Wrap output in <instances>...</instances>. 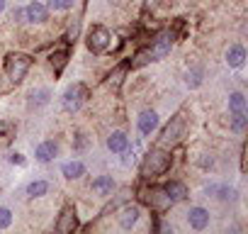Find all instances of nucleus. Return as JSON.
Here are the masks:
<instances>
[{"label": "nucleus", "instance_id": "obj_2", "mask_svg": "<svg viewBox=\"0 0 248 234\" xmlns=\"http://www.w3.org/2000/svg\"><path fill=\"white\" fill-rule=\"evenodd\" d=\"M32 68V56L30 54H10L5 59V73L13 83H22L27 71Z\"/></svg>", "mask_w": 248, "mask_h": 234}, {"label": "nucleus", "instance_id": "obj_24", "mask_svg": "<svg viewBox=\"0 0 248 234\" xmlns=\"http://www.w3.org/2000/svg\"><path fill=\"white\" fill-rule=\"evenodd\" d=\"M248 107V100L241 90H233L229 93V112H236V110H246Z\"/></svg>", "mask_w": 248, "mask_h": 234}, {"label": "nucleus", "instance_id": "obj_31", "mask_svg": "<svg viewBox=\"0 0 248 234\" xmlns=\"http://www.w3.org/2000/svg\"><path fill=\"white\" fill-rule=\"evenodd\" d=\"M10 164H17V166H25V164H27V159H25L22 154H10Z\"/></svg>", "mask_w": 248, "mask_h": 234}, {"label": "nucleus", "instance_id": "obj_23", "mask_svg": "<svg viewBox=\"0 0 248 234\" xmlns=\"http://www.w3.org/2000/svg\"><path fill=\"white\" fill-rule=\"evenodd\" d=\"M151 61H154V54H151L149 47H144V49H139V51L134 54V59L129 61V66H132V68H139V66H146V64H151Z\"/></svg>", "mask_w": 248, "mask_h": 234}, {"label": "nucleus", "instance_id": "obj_13", "mask_svg": "<svg viewBox=\"0 0 248 234\" xmlns=\"http://www.w3.org/2000/svg\"><path fill=\"white\" fill-rule=\"evenodd\" d=\"M59 156V144L54 142V139H46V142H42L37 149H34V159L39 161V164H49V161H54Z\"/></svg>", "mask_w": 248, "mask_h": 234}, {"label": "nucleus", "instance_id": "obj_14", "mask_svg": "<svg viewBox=\"0 0 248 234\" xmlns=\"http://www.w3.org/2000/svg\"><path fill=\"white\" fill-rule=\"evenodd\" d=\"M246 64V47L243 44H231L226 49V66L229 68H241Z\"/></svg>", "mask_w": 248, "mask_h": 234}, {"label": "nucleus", "instance_id": "obj_1", "mask_svg": "<svg viewBox=\"0 0 248 234\" xmlns=\"http://www.w3.org/2000/svg\"><path fill=\"white\" fill-rule=\"evenodd\" d=\"M170 164H173V156H170L163 147L151 149V151L144 154V159H141V166H139L141 178H144V181H154V178L163 176V173L170 168Z\"/></svg>", "mask_w": 248, "mask_h": 234}, {"label": "nucleus", "instance_id": "obj_11", "mask_svg": "<svg viewBox=\"0 0 248 234\" xmlns=\"http://www.w3.org/2000/svg\"><path fill=\"white\" fill-rule=\"evenodd\" d=\"M22 15H25V20H27L30 25H42V22H46V17H49V8H46L44 3H37V0H32V3L25 5Z\"/></svg>", "mask_w": 248, "mask_h": 234}, {"label": "nucleus", "instance_id": "obj_4", "mask_svg": "<svg viewBox=\"0 0 248 234\" xmlns=\"http://www.w3.org/2000/svg\"><path fill=\"white\" fill-rule=\"evenodd\" d=\"M85 44H88V51H90V54H97V56H100V54L109 51V47H112V34H109L107 27L95 25V27L88 32Z\"/></svg>", "mask_w": 248, "mask_h": 234}, {"label": "nucleus", "instance_id": "obj_9", "mask_svg": "<svg viewBox=\"0 0 248 234\" xmlns=\"http://www.w3.org/2000/svg\"><path fill=\"white\" fill-rule=\"evenodd\" d=\"M209 210L207 207H202V205H192L190 210H187V224L195 229V232H202V229H207L209 227Z\"/></svg>", "mask_w": 248, "mask_h": 234}, {"label": "nucleus", "instance_id": "obj_5", "mask_svg": "<svg viewBox=\"0 0 248 234\" xmlns=\"http://www.w3.org/2000/svg\"><path fill=\"white\" fill-rule=\"evenodd\" d=\"M141 200H144L151 210H156V212H166V210L173 207V200L168 198V193H166L163 185L144 188V190H141Z\"/></svg>", "mask_w": 248, "mask_h": 234}, {"label": "nucleus", "instance_id": "obj_33", "mask_svg": "<svg viewBox=\"0 0 248 234\" xmlns=\"http://www.w3.org/2000/svg\"><path fill=\"white\" fill-rule=\"evenodd\" d=\"M5 130H8V125H5V122H3V120H0V134H3V132H5Z\"/></svg>", "mask_w": 248, "mask_h": 234}, {"label": "nucleus", "instance_id": "obj_10", "mask_svg": "<svg viewBox=\"0 0 248 234\" xmlns=\"http://www.w3.org/2000/svg\"><path fill=\"white\" fill-rule=\"evenodd\" d=\"M76 229H78V215H76V207L66 205V207L61 210L59 219H56V232H61V234H71V232H76Z\"/></svg>", "mask_w": 248, "mask_h": 234}, {"label": "nucleus", "instance_id": "obj_22", "mask_svg": "<svg viewBox=\"0 0 248 234\" xmlns=\"http://www.w3.org/2000/svg\"><path fill=\"white\" fill-rule=\"evenodd\" d=\"M231 130H233L236 134H243V132L248 130V112H246V110L231 112Z\"/></svg>", "mask_w": 248, "mask_h": 234}, {"label": "nucleus", "instance_id": "obj_29", "mask_svg": "<svg viewBox=\"0 0 248 234\" xmlns=\"http://www.w3.org/2000/svg\"><path fill=\"white\" fill-rule=\"evenodd\" d=\"M13 219H15L13 210L5 207V205H0V229H8V227L13 224Z\"/></svg>", "mask_w": 248, "mask_h": 234}, {"label": "nucleus", "instance_id": "obj_26", "mask_svg": "<svg viewBox=\"0 0 248 234\" xmlns=\"http://www.w3.org/2000/svg\"><path fill=\"white\" fill-rule=\"evenodd\" d=\"M219 200H224V202H233L236 200V188H231V185H226V183H221V185H217V193H214Z\"/></svg>", "mask_w": 248, "mask_h": 234}, {"label": "nucleus", "instance_id": "obj_18", "mask_svg": "<svg viewBox=\"0 0 248 234\" xmlns=\"http://www.w3.org/2000/svg\"><path fill=\"white\" fill-rule=\"evenodd\" d=\"M49 181H44V178H37V181H30L27 183V188H25V195L30 198V200H34V198H44L46 193H49Z\"/></svg>", "mask_w": 248, "mask_h": 234}, {"label": "nucleus", "instance_id": "obj_32", "mask_svg": "<svg viewBox=\"0 0 248 234\" xmlns=\"http://www.w3.org/2000/svg\"><path fill=\"white\" fill-rule=\"evenodd\" d=\"M5 8H8V0H0V15L5 13Z\"/></svg>", "mask_w": 248, "mask_h": 234}, {"label": "nucleus", "instance_id": "obj_21", "mask_svg": "<svg viewBox=\"0 0 248 234\" xmlns=\"http://www.w3.org/2000/svg\"><path fill=\"white\" fill-rule=\"evenodd\" d=\"M49 100H51V88H34L30 93V107H34V110L49 105Z\"/></svg>", "mask_w": 248, "mask_h": 234}, {"label": "nucleus", "instance_id": "obj_16", "mask_svg": "<svg viewBox=\"0 0 248 234\" xmlns=\"http://www.w3.org/2000/svg\"><path fill=\"white\" fill-rule=\"evenodd\" d=\"M93 193L95 195H100V198H107V195H112V190H114V178L112 176H107V173H102V176H97L95 181H93Z\"/></svg>", "mask_w": 248, "mask_h": 234}, {"label": "nucleus", "instance_id": "obj_28", "mask_svg": "<svg viewBox=\"0 0 248 234\" xmlns=\"http://www.w3.org/2000/svg\"><path fill=\"white\" fill-rule=\"evenodd\" d=\"M73 3H76V0H46L44 5H46L49 10H54V13H61V10H71Z\"/></svg>", "mask_w": 248, "mask_h": 234}, {"label": "nucleus", "instance_id": "obj_30", "mask_svg": "<svg viewBox=\"0 0 248 234\" xmlns=\"http://www.w3.org/2000/svg\"><path fill=\"white\" fill-rule=\"evenodd\" d=\"M73 149H76V151H85V149H88V137H85V134H78Z\"/></svg>", "mask_w": 248, "mask_h": 234}, {"label": "nucleus", "instance_id": "obj_8", "mask_svg": "<svg viewBox=\"0 0 248 234\" xmlns=\"http://www.w3.org/2000/svg\"><path fill=\"white\" fill-rule=\"evenodd\" d=\"M149 49H151V54H154V61L166 59V56L170 54V49H173V32H161V34H156V39H154V44H151Z\"/></svg>", "mask_w": 248, "mask_h": 234}, {"label": "nucleus", "instance_id": "obj_15", "mask_svg": "<svg viewBox=\"0 0 248 234\" xmlns=\"http://www.w3.org/2000/svg\"><path fill=\"white\" fill-rule=\"evenodd\" d=\"M61 176H63L66 181H78V178H83V176H85V164H83V161H78V159L66 161V164L61 166Z\"/></svg>", "mask_w": 248, "mask_h": 234}, {"label": "nucleus", "instance_id": "obj_27", "mask_svg": "<svg viewBox=\"0 0 248 234\" xmlns=\"http://www.w3.org/2000/svg\"><path fill=\"white\" fill-rule=\"evenodd\" d=\"M185 83H187V88H200L202 85V68H190L185 73Z\"/></svg>", "mask_w": 248, "mask_h": 234}, {"label": "nucleus", "instance_id": "obj_12", "mask_svg": "<svg viewBox=\"0 0 248 234\" xmlns=\"http://www.w3.org/2000/svg\"><path fill=\"white\" fill-rule=\"evenodd\" d=\"M139 217H141V207H139V205H124V207L117 212V224H119L122 229H132V227H137Z\"/></svg>", "mask_w": 248, "mask_h": 234}, {"label": "nucleus", "instance_id": "obj_19", "mask_svg": "<svg viewBox=\"0 0 248 234\" xmlns=\"http://www.w3.org/2000/svg\"><path fill=\"white\" fill-rule=\"evenodd\" d=\"M163 188H166L168 198L173 200V205H175V202H183V200L187 198V185H185L183 181H170V183H166Z\"/></svg>", "mask_w": 248, "mask_h": 234}, {"label": "nucleus", "instance_id": "obj_7", "mask_svg": "<svg viewBox=\"0 0 248 234\" xmlns=\"http://www.w3.org/2000/svg\"><path fill=\"white\" fill-rule=\"evenodd\" d=\"M158 125H161V117H158L156 110H144V112L137 117V130H139L141 137H151V134L158 130Z\"/></svg>", "mask_w": 248, "mask_h": 234}, {"label": "nucleus", "instance_id": "obj_25", "mask_svg": "<svg viewBox=\"0 0 248 234\" xmlns=\"http://www.w3.org/2000/svg\"><path fill=\"white\" fill-rule=\"evenodd\" d=\"M66 64H68V51H54L51 54V66H54V73L56 76H61V71L66 68Z\"/></svg>", "mask_w": 248, "mask_h": 234}, {"label": "nucleus", "instance_id": "obj_6", "mask_svg": "<svg viewBox=\"0 0 248 234\" xmlns=\"http://www.w3.org/2000/svg\"><path fill=\"white\" fill-rule=\"evenodd\" d=\"M183 130H185V117L178 112L175 117H170V122L166 125V130L161 132V147H173L180 137H183Z\"/></svg>", "mask_w": 248, "mask_h": 234}, {"label": "nucleus", "instance_id": "obj_3", "mask_svg": "<svg viewBox=\"0 0 248 234\" xmlns=\"http://www.w3.org/2000/svg\"><path fill=\"white\" fill-rule=\"evenodd\" d=\"M88 95H90V90H88L85 83H73V85L66 88V93H63V98H61V107H63L66 112H78V110L85 105Z\"/></svg>", "mask_w": 248, "mask_h": 234}, {"label": "nucleus", "instance_id": "obj_20", "mask_svg": "<svg viewBox=\"0 0 248 234\" xmlns=\"http://www.w3.org/2000/svg\"><path fill=\"white\" fill-rule=\"evenodd\" d=\"M127 71H129V61H124V64L114 66L112 73L107 76V85H109L112 90H119V85L124 83V76H127Z\"/></svg>", "mask_w": 248, "mask_h": 234}, {"label": "nucleus", "instance_id": "obj_17", "mask_svg": "<svg viewBox=\"0 0 248 234\" xmlns=\"http://www.w3.org/2000/svg\"><path fill=\"white\" fill-rule=\"evenodd\" d=\"M127 147H129V137L124 134L122 130H114V132L107 137V149H109L112 154H122Z\"/></svg>", "mask_w": 248, "mask_h": 234}]
</instances>
